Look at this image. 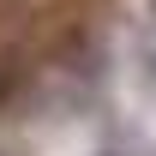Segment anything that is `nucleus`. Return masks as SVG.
Wrapping results in <instances>:
<instances>
[{
	"mask_svg": "<svg viewBox=\"0 0 156 156\" xmlns=\"http://www.w3.org/2000/svg\"><path fill=\"white\" fill-rule=\"evenodd\" d=\"M150 84H156V54H150Z\"/></svg>",
	"mask_w": 156,
	"mask_h": 156,
	"instance_id": "obj_2",
	"label": "nucleus"
},
{
	"mask_svg": "<svg viewBox=\"0 0 156 156\" xmlns=\"http://www.w3.org/2000/svg\"><path fill=\"white\" fill-rule=\"evenodd\" d=\"M12 90H18V66H12V60H0V102L12 96Z\"/></svg>",
	"mask_w": 156,
	"mask_h": 156,
	"instance_id": "obj_1",
	"label": "nucleus"
},
{
	"mask_svg": "<svg viewBox=\"0 0 156 156\" xmlns=\"http://www.w3.org/2000/svg\"><path fill=\"white\" fill-rule=\"evenodd\" d=\"M102 156H126V150H102Z\"/></svg>",
	"mask_w": 156,
	"mask_h": 156,
	"instance_id": "obj_3",
	"label": "nucleus"
},
{
	"mask_svg": "<svg viewBox=\"0 0 156 156\" xmlns=\"http://www.w3.org/2000/svg\"><path fill=\"white\" fill-rule=\"evenodd\" d=\"M150 18H156V0H150Z\"/></svg>",
	"mask_w": 156,
	"mask_h": 156,
	"instance_id": "obj_4",
	"label": "nucleus"
}]
</instances>
